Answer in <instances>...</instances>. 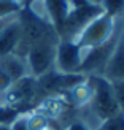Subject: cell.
<instances>
[{
  "label": "cell",
  "instance_id": "cell-1",
  "mask_svg": "<svg viewBox=\"0 0 124 130\" xmlns=\"http://www.w3.org/2000/svg\"><path fill=\"white\" fill-rule=\"evenodd\" d=\"M122 22H124V18L115 19L112 16H108L107 13H102V14H99L97 18H94L92 21L81 30V34L76 37L75 43L78 44V48L83 51V54H86L88 51L108 43L116 34H118V30H119Z\"/></svg>",
  "mask_w": 124,
  "mask_h": 130
},
{
  "label": "cell",
  "instance_id": "cell-2",
  "mask_svg": "<svg viewBox=\"0 0 124 130\" xmlns=\"http://www.w3.org/2000/svg\"><path fill=\"white\" fill-rule=\"evenodd\" d=\"M43 99V94L40 90L37 78L25 76L21 79L15 81L10 86V89L0 95V105L15 108L21 113H25V106H32L34 109L37 103Z\"/></svg>",
  "mask_w": 124,
  "mask_h": 130
},
{
  "label": "cell",
  "instance_id": "cell-3",
  "mask_svg": "<svg viewBox=\"0 0 124 130\" xmlns=\"http://www.w3.org/2000/svg\"><path fill=\"white\" fill-rule=\"evenodd\" d=\"M89 79L92 83L94 92H92L91 103L86 108L94 114V118L103 122L116 114H119L121 111H119L118 102H116L112 83L105 79L103 76H89Z\"/></svg>",
  "mask_w": 124,
  "mask_h": 130
},
{
  "label": "cell",
  "instance_id": "cell-4",
  "mask_svg": "<svg viewBox=\"0 0 124 130\" xmlns=\"http://www.w3.org/2000/svg\"><path fill=\"white\" fill-rule=\"evenodd\" d=\"M61 38L59 35L48 37L45 40L35 43L34 46L25 54V62H27L29 75L34 78H40L46 75L48 71L54 70L56 63V53H57V44H59Z\"/></svg>",
  "mask_w": 124,
  "mask_h": 130
},
{
  "label": "cell",
  "instance_id": "cell-5",
  "mask_svg": "<svg viewBox=\"0 0 124 130\" xmlns=\"http://www.w3.org/2000/svg\"><path fill=\"white\" fill-rule=\"evenodd\" d=\"M83 57H84L83 51L78 48V44L75 41L61 40L59 44H57L54 70L59 71V73H65V75L80 73Z\"/></svg>",
  "mask_w": 124,
  "mask_h": 130
},
{
  "label": "cell",
  "instance_id": "cell-6",
  "mask_svg": "<svg viewBox=\"0 0 124 130\" xmlns=\"http://www.w3.org/2000/svg\"><path fill=\"white\" fill-rule=\"evenodd\" d=\"M102 76L105 79H108L110 83L124 79V34L121 35L118 43H116L113 53L105 65V70H103Z\"/></svg>",
  "mask_w": 124,
  "mask_h": 130
},
{
  "label": "cell",
  "instance_id": "cell-7",
  "mask_svg": "<svg viewBox=\"0 0 124 130\" xmlns=\"http://www.w3.org/2000/svg\"><path fill=\"white\" fill-rule=\"evenodd\" d=\"M92 83H91L89 76H86L83 81H80L78 84H75L73 87H70L65 94H62L65 97L67 103L75 108V109H80V108H84L91 103V99H92Z\"/></svg>",
  "mask_w": 124,
  "mask_h": 130
},
{
  "label": "cell",
  "instance_id": "cell-8",
  "mask_svg": "<svg viewBox=\"0 0 124 130\" xmlns=\"http://www.w3.org/2000/svg\"><path fill=\"white\" fill-rule=\"evenodd\" d=\"M19 40H21V22H19V13L5 25L0 32V56L15 53Z\"/></svg>",
  "mask_w": 124,
  "mask_h": 130
},
{
  "label": "cell",
  "instance_id": "cell-9",
  "mask_svg": "<svg viewBox=\"0 0 124 130\" xmlns=\"http://www.w3.org/2000/svg\"><path fill=\"white\" fill-rule=\"evenodd\" d=\"M0 68H2L5 73L11 78L13 83L18 81V79H21V78L30 76L25 59L22 56H18L16 53L0 56Z\"/></svg>",
  "mask_w": 124,
  "mask_h": 130
},
{
  "label": "cell",
  "instance_id": "cell-10",
  "mask_svg": "<svg viewBox=\"0 0 124 130\" xmlns=\"http://www.w3.org/2000/svg\"><path fill=\"white\" fill-rule=\"evenodd\" d=\"M43 2L49 22L53 24V27L59 34V30L62 29L65 19L70 13V2L68 0H43Z\"/></svg>",
  "mask_w": 124,
  "mask_h": 130
},
{
  "label": "cell",
  "instance_id": "cell-11",
  "mask_svg": "<svg viewBox=\"0 0 124 130\" xmlns=\"http://www.w3.org/2000/svg\"><path fill=\"white\" fill-rule=\"evenodd\" d=\"M25 124H27V130H45L51 125V121L35 109H30L25 111Z\"/></svg>",
  "mask_w": 124,
  "mask_h": 130
},
{
  "label": "cell",
  "instance_id": "cell-12",
  "mask_svg": "<svg viewBox=\"0 0 124 130\" xmlns=\"http://www.w3.org/2000/svg\"><path fill=\"white\" fill-rule=\"evenodd\" d=\"M102 10L115 19L124 18V0H102Z\"/></svg>",
  "mask_w": 124,
  "mask_h": 130
},
{
  "label": "cell",
  "instance_id": "cell-13",
  "mask_svg": "<svg viewBox=\"0 0 124 130\" xmlns=\"http://www.w3.org/2000/svg\"><path fill=\"white\" fill-rule=\"evenodd\" d=\"M97 130H124V113H119L113 118L103 121Z\"/></svg>",
  "mask_w": 124,
  "mask_h": 130
},
{
  "label": "cell",
  "instance_id": "cell-14",
  "mask_svg": "<svg viewBox=\"0 0 124 130\" xmlns=\"http://www.w3.org/2000/svg\"><path fill=\"white\" fill-rule=\"evenodd\" d=\"M21 11V6L15 2H2L0 0V19L11 16V14H18Z\"/></svg>",
  "mask_w": 124,
  "mask_h": 130
},
{
  "label": "cell",
  "instance_id": "cell-15",
  "mask_svg": "<svg viewBox=\"0 0 124 130\" xmlns=\"http://www.w3.org/2000/svg\"><path fill=\"white\" fill-rule=\"evenodd\" d=\"M112 86H113V92H115V97H116V102H118L119 111L124 113V79L112 83Z\"/></svg>",
  "mask_w": 124,
  "mask_h": 130
},
{
  "label": "cell",
  "instance_id": "cell-16",
  "mask_svg": "<svg viewBox=\"0 0 124 130\" xmlns=\"http://www.w3.org/2000/svg\"><path fill=\"white\" fill-rule=\"evenodd\" d=\"M64 130H94V128L91 127L89 124H86V122H84V121L80 118V116H78V113H76L75 118L64 127Z\"/></svg>",
  "mask_w": 124,
  "mask_h": 130
},
{
  "label": "cell",
  "instance_id": "cell-17",
  "mask_svg": "<svg viewBox=\"0 0 124 130\" xmlns=\"http://www.w3.org/2000/svg\"><path fill=\"white\" fill-rule=\"evenodd\" d=\"M10 128L11 130H27V124H25V113H21L10 124Z\"/></svg>",
  "mask_w": 124,
  "mask_h": 130
},
{
  "label": "cell",
  "instance_id": "cell-18",
  "mask_svg": "<svg viewBox=\"0 0 124 130\" xmlns=\"http://www.w3.org/2000/svg\"><path fill=\"white\" fill-rule=\"evenodd\" d=\"M13 84V81H11V78L5 73V71L0 68V95H2L3 92H6V90L10 89V86Z\"/></svg>",
  "mask_w": 124,
  "mask_h": 130
},
{
  "label": "cell",
  "instance_id": "cell-19",
  "mask_svg": "<svg viewBox=\"0 0 124 130\" xmlns=\"http://www.w3.org/2000/svg\"><path fill=\"white\" fill-rule=\"evenodd\" d=\"M84 2H88V3H91V5H102V0H84Z\"/></svg>",
  "mask_w": 124,
  "mask_h": 130
},
{
  "label": "cell",
  "instance_id": "cell-20",
  "mask_svg": "<svg viewBox=\"0 0 124 130\" xmlns=\"http://www.w3.org/2000/svg\"><path fill=\"white\" fill-rule=\"evenodd\" d=\"M34 0H22V8H25V6H29Z\"/></svg>",
  "mask_w": 124,
  "mask_h": 130
},
{
  "label": "cell",
  "instance_id": "cell-21",
  "mask_svg": "<svg viewBox=\"0 0 124 130\" xmlns=\"http://www.w3.org/2000/svg\"><path fill=\"white\" fill-rule=\"evenodd\" d=\"M0 130H11L10 125H6V124H0Z\"/></svg>",
  "mask_w": 124,
  "mask_h": 130
}]
</instances>
